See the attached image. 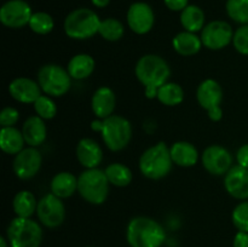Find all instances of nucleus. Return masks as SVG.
<instances>
[{
    "mask_svg": "<svg viewBox=\"0 0 248 247\" xmlns=\"http://www.w3.org/2000/svg\"><path fill=\"white\" fill-rule=\"evenodd\" d=\"M232 27L225 21H212L206 24L201 31L202 45L208 50H222L232 43L234 38Z\"/></svg>",
    "mask_w": 248,
    "mask_h": 247,
    "instance_id": "9b49d317",
    "label": "nucleus"
},
{
    "mask_svg": "<svg viewBox=\"0 0 248 247\" xmlns=\"http://www.w3.org/2000/svg\"><path fill=\"white\" fill-rule=\"evenodd\" d=\"M94 60L87 53H78L70 58L67 70L72 79L84 80L87 79L94 70Z\"/></svg>",
    "mask_w": 248,
    "mask_h": 247,
    "instance_id": "5701e85b",
    "label": "nucleus"
},
{
    "mask_svg": "<svg viewBox=\"0 0 248 247\" xmlns=\"http://www.w3.org/2000/svg\"><path fill=\"white\" fill-rule=\"evenodd\" d=\"M38 202L39 201H36L35 196L31 191H18L12 201V207H14V212L16 213V217L31 218L36 212Z\"/></svg>",
    "mask_w": 248,
    "mask_h": 247,
    "instance_id": "bb28decb",
    "label": "nucleus"
},
{
    "mask_svg": "<svg viewBox=\"0 0 248 247\" xmlns=\"http://www.w3.org/2000/svg\"><path fill=\"white\" fill-rule=\"evenodd\" d=\"M33 104L36 115H39L41 119H44V120L53 119L56 116V114H57V106H56L55 102L50 98V96L41 94Z\"/></svg>",
    "mask_w": 248,
    "mask_h": 247,
    "instance_id": "473e14b6",
    "label": "nucleus"
},
{
    "mask_svg": "<svg viewBox=\"0 0 248 247\" xmlns=\"http://www.w3.org/2000/svg\"><path fill=\"white\" fill-rule=\"evenodd\" d=\"M104 172H106L109 183L119 186V188L127 186L132 182L133 178L132 171L130 170V167L120 164V162H113V164L108 165Z\"/></svg>",
    "mask_w": 248,
    "mask_h": 247,
    "instance_id": "cd10ccee",
    "label": "nucleus"
},
{
    "mask_svg": "<svg viewBox=\"0 0 248 247\" xmlns=\"http://www.w3.org/2000/svg\"><path fill=\"white\" fill-rule=\"evenodd\" d=\"M201 162L208 173L223 176L232 167V155L227 148L213 144L203 150Z\"/></svg>",
    "mask_w": 248,
    "mask_h": 247,
    "instance_id": "ddd939ff",
    "label": "nucleus"
},
{
    "mask_svg": "<svg viewBox=\"0 0 248 247\" xmlns=\"http://www.w3.org/2000/svg\"><path fill=\"white\" fill-rule=\"evenodd\" d=\"M225 10L234 22L241 26L248 24V0H227Z\"/></svg>",
    "mask_w": 248,
    "mask_h": 247,
    "instance_id": "7c9ffc66",
    "label": "nucleus"
},
{
    "mask_svg": "<svg viewBox=\"0 0 248 247\" xmlns=\"http://www.w3.org/2000/svg\"><path fill=\"white\" fill-rule=\"evenodd\" d=\"M6 235L11 247H40L43 241V229L31 218H14L7 227Z\"/></svg>",
    "mask_w": 248,
    "mask_h": 247,
    "instance_id": "0eeeda50",
    "label": "nucleus"
},
{
    "mask_svg": "<svg viewBox=\"0 0 248 247\" xmlns=\"http://www.w3.org/2000/svg\"><path fill=\"white\" fill-rule=\"evenodd\" d=\"M127 26L133 33L144 35L149 33L155 23V14L149 4L143 1L133 2L127 10L126 15Z\"/></svg>",
    "mask_w": 248,
    "mask_h": 247,
    "instance_id": "4468645a",
    "label": "nucleus"
},
{
    "mask_svg": "<svg viewBox=\"0 0 248 247\" xmlns=\"http://www.w3.org/2000/svg\"><path fill=\"white\" fill-rule=\"evenodd\" d=\"M181 24L186 31L196 33V31H202L203 27L206 26L205 21V12L201 7L196 5H188L183 11L181 12Z\"/></svg>",
    "mask_w": 248,
    "mask_h": 247,
    "instance_id": "a878e982",
    "label": "nucleus"
},
{
    "mask_svg": "<svg viewBox=\"0 0 248 247\" xmlns=\"http://www.w3.org/2000/svg\"><path fill=\"white\" fill-rule=\"evenodd\" d=\"M98 34L108 41H118L125 34V27L119 19L109 17V18L102 19L99 24Z\"/></svg>",
    "mask_w": 248,
    "mask_h": 247,
    "instance_id": "c756f323",
    "label": "nucleus"
},
{
    "mask_svg": "<svg viewBox=\"0 0 248 247\" xmlns=\"http://www.w3.org/2000/svg\"><path fill=\"white\" fill-rule=\"evenodd\" d=\"M167 9L171 11L182 12L189 5V0H164Z\"/></svg>",
    "mask_w": 248,
    "mask_h": 247,
    "instance_id": "e433bc0d",
    "label": "nucleus"
},
{
    "mask_svg": "<svg viewBox=\"0 0 248 247\" xmlns=\"http://www.w3.org/2000/svg\"><path fill=\"white\" fill-rule=\"evenodd\" d=\"M173 164L181 167L195 166L199 160V152L194 144L186 140L173 143L170 148Z\"/></svg>",
    "mask_w": 248,
    "mask_h": 247,
    "instance_id": "412c9836",
    "label": "nucleus"
},
{
    "mask_svg": "<svg viewBox=\"0 0 248 247\" xmlns=\"http://www.w3.org/2000/svg\"><path fill=\"white\" fill-rule=\"evenodd\" d=\"M36 216L39 222L46 228L55 229L62 225L65 219V206L62 199L52 193L44 195L38 202Z\"/></svg>",
    "mask_w": 248,
    "mask_h": 247,
    "instance_id": "9d476101",
    "label": "nucleus"
},
{
    "mask_svg": "<svg viewBox=\"0 0 248 247\" xmlns=\"http://www.w3.org/2000/svg\"><path fill=\"white\" fill-rule=\"evenodd\" d=\"M41 164H43L41 153L35 147H28L24 148L15 156L12 166L17 178L27 181L38 174L41 169Z\"/></svg>",
    "mask_w": 248,
    "mask_h": 247,
    "instance_id": "2eb2a0df",
    "label": "nucleus"
},
{
    "mask_svg": "<svg viewBox=\"0 0 248 247\" xmlns=\"http://www.w3.org/2000/svg\"><path fill=\"white\" fill-rule=\"evenodd\" d=\"M28 26L35 34L46 35L52 31L53 27H55V21H53L52 16L46 12H34Z\"/></svg>",
    "mask_w": 248,
    "mask_h": 247,
    "instance_id": "2f4dec72",
    "label": "nucleus"
},
{
    "mask_svg": "<svg viewBox=\"0 0 248 247\" xmlns=\"http://www.w3.org/2000/svg\"><path fill=\"white\" fill-rule=\"evenodd\" d=\"M19 120V111L14 107H5L0 113L1 127H14Z\"/></svg>",
    "mask_w": 248,
    "mask_h": 247,
    "instance_id": "c9c22d12",
    "label": "nucleus"
},
{
    "mask_svg": "<svg viewBox=\"0 0 248 247\" xmlns=\"http://www.w3.org/2000/svg\"><path fill=\"white\" fill-rule=\"evenodd\" d=\"M91 2L96 7H99V9H103V7L108 6L109 2H110V0H91Z\"/></svg>",
    "mask_w": 248,
    "mask_h": 247,
    "instance_id": "ea45409f",
    "label": "nucleus"
},
{
    "mask_svg": "<svg viewBox=\"0 0 248 247\" xmlns=\"http://www.w3.org/2000/svg\"><path fill=\"white\" fill-rule=\"evenodd\" d=\"M196 98L201 108L207 111L208 118L212 121H219L223 118V109L220 107L223 101V89L218 81L206 79L199 85Z\"/></svg>",
    "mask_w": 248,
    "mask_h": 247,
    "instance_id": "1a4fd4ad",
    "label": "nucleus"
},
{
    "mask_svg": "<svg viewBox=\"0 0 248 247\" xmlns=\"http://www.w3.org/2000/svg\"><path fill=\"white\" fill-rule=\"evenodd\" d=\"M9 240H6L5 237H0V247H9Z\"/></svg>",
    "mask_w": 248,
    "mask_h": 247,
    "instance_id": "a19ab883",
    "label": "nucleus"
},
{
    "mask_svg": "<svg viewBox=\"0 0 248 247\" xmlns=\"http://www.w3.org/2000/svg\"><path fill=\"white\" fill-rule=\"evenodd\" d=\"M38 82L47 96L62 97L69 91L72 77L63 67L50 63L39 69Z\"/></svg>",
    "mask_w": 248,
    "mask_h": 247,
    "instance_id": "6e6552de",
    "label": "nucleus"
},
{
    "mask_svg": "<svg viewBox=\"0 0 248 247\" xmlns=\"http://www.w3.org/2000/svg\"><path fill=\"white\" fill-rule=\"evenodd\" d=\"M126 239L131 247H161L166 240V232L155 219L138 216L128 222Z\"/></svg>",
    "mask_w": 248,
    "mask_h": 247,
    "instance_id": "f03ea898",
    "label": "nucleus"
},
{
    "mask_svg": "<svg viewBox=\"0 0 248 247\" xmlns=\"http://www.w3.org/2000/svg\"><path fill=\"white\" fill-rule=\"evenodd\" d=\"M41 87L39 82L29 77H17L9 85V93L15 101L19 103H34L41 96Z\"/></svg>",
    "mask_w": 248,
    "mask_h": 247,
    "instance_id": "f3484780",
    "label": "nucleus"
},
{
    "mask_svg": "<svg viewBox=\"0 0 248 247\" xmlns=\"http://www.w3.org/2000/svg\"><path fill=\"white\" fill-rule=\"evenodd\" d=\"M101 21L102 19H99L98 15L93 10L80 7L68 14L63 23V29L68 38L85 40L98 33Z\"/></svg>",
    "mask_w": 248,
    "mask_h": 247,
    "instance_id": "39448f33",
    "label": "nucleus"
},
{
    "mask_svg": "<svg viewBox=\"0 0 248 247\" xmlns=\"http://www.w3.org/2000/svg\"><path fill=\"white\" fill-rule=\"evenodd\" d=\"M160 103L167 107H176L184 101V90L176 82H166L157 91Z\"/></svg>",
    "mask_w": 248,
    "mask_h": 247,
    "instance_id": "c85d7f7f",
    "label": "nucleus"
},
{
    "mask_svg": "<svg viewBox=\"0 0 248 247\" xmlns=\"http://www.w3.org/2000/svg\"><path fill=\"white\" fill-rule=\"evenodd\" d=\"M232 45L237 52L248 56V24H244L236 29L232 38Z\"/></svg>",
    "mask_w": 248,
    "mask_h": 247,
    "instance_id": "f704fd0d",
    "label": "nucleus"
},
{
    "mask_svg": "<svg viewBox=\"0 0 248 247\" xmlns=\"http://www.w3.org/2000/svg\"><path fill=\"white\" fill-rule=\"evenodd\" d=\"M77 157L85 169H96L103 160V150L92 138H82L77 145Z\"/></svg>",
    "mask_w": 248,
    "mask_h": 247,
    "instance_id": "6ab92c4d",
    "label": "nucleus"
},
{
    "mask_svg": "<svg viewBox=\"0 0 248 247\" xmlns=\"http://www.w3.org/2000/svg\"><path fill=\"white\" fill-rule=\"evenodd\" d=\"M138 81L144 86V94L147 98L154 99L162 85L169 82L171 69L161 56L144 55L138 60L135 68Z\"/></svg>",
    "mask_w": 248,
    "mask_h": 247,
    "instance_id": "f257e3e1",
    "label": "nucleus"
},
{
    "mask_svg": "<svg viewBox=\"0 0 248 247\" xmlns=\"http://www.w3.org/2000/svg\"><path fill=\"white\" fill-rule=\"evenodd\" d=\"M109 181L101 169H86L78 177L80 196L92 205H102L109 194Z\"/></svg>",
    "mask_w": 248,
    "mask_h": 247,
    "instance_id": "423d86ee",
    "label": "nucleus"
},
{
    "mask_svg": "<svg viewBox=\"0 0 248 247\" xmlns=\"http://www.w3.org/2000/svg\"><path fill=\"white\" fill-rule=\"evenodd\" d=\"M140 171L148 179L159 181L171 172L173 160L166 143L159 142L148 148L140 157Z\"/></svg>",
    "mask_w": 248,
    "mask_h": 247,
    "instance_id": "20e7f679",
    "label": "nucleus"
},
{
    "mask_svg": "<svg viewBox=\"0 0 248 247\" xmlns=\"http://www.w3.org/2000/svg\"><path fill=\"white\" fill-rule=\"evenodd\" d=\"M50 189L53 195L60 199H68L78 190V178L70 172H60L51 181Z\"/></svg>",
    "mask_w": 248,
    "mask_h": 247,
    "instance_id": "4be33fe9",
    "label": "nucleus"
},
{
    "mask_svg": "<svg viewBox=\"0 0 248 247\" xmlns=\"http://www.w3.org/2000/svg\"><path fill=\"white\" fill-rule=\"evenodd\" d=\"M33 12L24 0H9L0 9V22L7 28H23L29 24Z\"/></svg>",
    "mask_w": 248,
    "mask_h": 247,
    "instance_id": "f8f14e48",
    "label": "nucleus"
},
{
    "mask_svg": "<svg viewBox=\"0 0 248 247\" xmlns=\"http://www.w3.org/2000/svg\"><path fill=\"white\" fill-rule=\"evenodd\" d=\"M24 140L22 131L16 127H1L0 131V148L9 155H17L24 149Z\"/></svg>",
    "mask_w": 248,
    "mask_h": 247,
    "instance_id": "393cba45",
    "label": "nucleus"
},
{
    "mask_svg": "<svg viewBox=\"0 0 248 247\" xmlns=\"http://www.w3.org/2000/svg\"><path fill=\"white\" fill-rule=\"evenodd\" d=\"M91 128L101 132L104 144L111 152L124 150L132 138L131 123L126 118L116 114L106 119L93 120L91 123Z\"/></svg>",
    "mask_w": 248,
    "mask_h": 247,
    "instance_id": "7ed1b4c3",
    "label": "nucleus"
},
{
    "mask_svg": "<svg viewBox=\"0 0 248 247\" xmlns=\"http://www.w3.org/2000/svg\"><path fill=\"white\" fill-rule=\"evenodd\" d=\"M232 220L239 232H248V200L242 201L234 208Z\"/></svg>",
    "mask_w": 248,
    "mask_h": 247,
    "instance_id": "72a5a7b5",
    "label": "nucleus"
},
{
    "mask_svg": "<svg viewBox=\"0 0 248 247\" xmlns=\"http://www.w3.org/2000/svg\"><path fill=\"white\" fill-rule=\"evenodd\" d=\"M236 160L237 165L248 169V143L239 148V150L236 153Z\"/></svg>",
    "mask_w": 248,
    "mask_h": 247,
    "instance_id": "4c0bfd02",
    "label": "nucleus"
},
{
    "mask_svg": "<svg viewBox=\"0 0 248 247\" xmlns=\"http://www.w3.org/2000/svg\"><path fill=\"white\" fill-rule=\"evenodd\" d=\"M232 247H248V232H237L232 241Z\"/></svg>",
    "mask_w": 248,
    "mask_h": 247,
    "instance_id": "58836bf2",
    "label": "nucleus"
},
{
    "mask_svg": "<svg viewBox=\"0 0 248 247\" xmlns=\"http://www.w3.org/2000/svg\"><path fill=\"white\" fill-rule=\"evenodd\" d=\"M174 51L181 56H194L202 47V40L200 36L191 31L178 33L172 40Z\"/></svg>",
    "mask_w": 248,
    "mask_h": 247,
    "instance_id": "b1692460",
    "label": "nucleus"
},
{
    "mask_svg": "<svg viewBox=\"0 0 248 247\" xmlns=\"http://www.w3.org/2000/svg\"><path fill=\"white\" fill-rule=\"evenodd\" d=\"M22 133H23L24 140L29 147H39L45 142L47 137V127L39 115L29 116L23 124L22 127Z\"/></svg>",
    "mask_w": 248,
    "mask_h": 247,
    "instance_id": "aec40b11",
    "label": "nucleus"
},
{
    "mask_svg": "<svg viewBox=\"0 0 248 247\" xmlns=\"http://www.w3.org/2000/svg\"><path fill=\"white\" fill-rule=\"evenodd\" d=\"M92 111L98 119L113 115L116 107V96L108 86H101L94 91L91 99Z\"/></svg>",
    "mask_w": 248,
    "mask_h": 247,
    "instance_id": "a211bd4d",
    "label": "nucleus"
},
{
    "mask_svg": "<svg viewBox=\"0 0 248 247\" xmlns=\"http://www.w3.org/2000/svg\"><path fill=\"white\" fill-rule=\"evenodd\" d=\"M224 188L237 200H248V169L240 165L232 166L224 174Z\"/></svg>",
    "mask_w": 248,
    "mask_h": 247,
    "instance_id": "dca6fc26",
    "label": "nucleus"
}]
</instances>
